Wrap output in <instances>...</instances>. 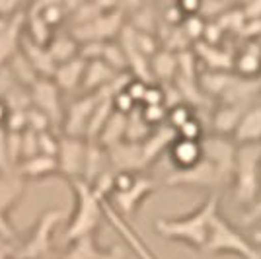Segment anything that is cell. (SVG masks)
<instances>
[{
  "mask_svg": "<svg viewBox=\"0 0 261 259\" xmlns=\"http://www.w3.org/2000/svg\"><path fill=\"white\" fill-rule=\"evenodd\" d=\"M117 72L113 68H109L103 61H88L84 66V76H82V84H80V96L84 94H98L103 88H108L115 78Z\"/></svg>",
  "mask_w": 261,
  "mask_h": 259,
  "instance_id": "cell-17",
  "label": "cell"
},
{
  "mask_svg": "<svg viewBox=\"0 0 261 259\" xmlns=\"http://www.w3.org/2000/svg\"><path fill=\"white\" fill-rule=\"evenodd\" d=\"M78 47L76 39L70 35V33H55L51 37V41L47 43V51L51 55L53 63L57 66L63 65V63H68L72 59L78 57Z\"/></svg>",
  "mask_w": 261,
  "mask_h": 259,
  "instance_id": "cell-29",
  "label": "cell"
},
{
  "mask_svg": "<svg viewBox=\"0 0 261 259\" xmlns=\"http://www.w3.org/2000/svg\"><path fill=\"white\" fill-rule=\"evenodd\" d=\"M177 139H184V141H195L201 142L205 139V125L201 123V119L193 115L187 123H184L179 129L175 131Z\"/></svg>",
  "mask_w": 261,
  "mask_h": 259,
  "instance_id": "cell-35",
  "label": "cell"
},
{
  "mask_svg": "<svg viewBox=\"0 0 261 259\" xmlns=\"http://www.w3.org/2000/svg\"><path fill=\"white\" fill-rule=\"evenodd\" d=\"M203 158L213 164V168L217 170L218 179L222 187L232 184V175H234V162H236V144L232 139L226 137H218L211 135L203 139Z\"/></svg>",
  "mask_w": 261,
  "mask_h": 259,
  "instance_id": "cell-9",
  "label": "cell"
},
{
  "mask_svg": "<svg viewBox=\"0 0 261 259\" xmlns=\"http://www.w3.org/2000/svg\"><path fill=\"white\" fill-rule=\"evenodd\" d=\"M68 184L74 193V211L68 216L65 240L72 244L82 238L96 236V230L103 220V199L94 191L92 185L82 179H74Z\"/></svg>",
  "mask_w": 261,
  "mask_h": 259,
  "instance_id": "cell-2",
  "label": "cell"
},
{
  "mask_svg": "<svg viewBox=\"0 0 261 259\" xmlns=\"http://www.w3.org/2000/svg\"><path fill=\"white\" fill-rule=\"evenodd\" d=\"M86 139L76 137H65L59 139V150H57V164H59V175H63L66 182L82 179L84 160H86Z\"/></svg>",
  "mask_w": 261,
  "mask_h": 259,
  "instance_id": "cell-11",
  "label": "cell"
},
{
  "mask_svg": "<svg viewBox=\"0 0 261 259\" xmlns=\"http://www.w3.org/2000/svg\"><path fill=\"white\" fill-rule=\"evenodd\" d=\"M218 211H220V193H208L203 205L197 206L189 215L177 216V218H160L156 220L154 228L166 240L184 242L189 248L203 251L211 222Z\"/></svg>",
  "mask_w": 261,
  "mask_h": 259,
  "instance_id": "cell-1",
  "label": "cell"
},
{
  "mask_svg": "<svg viewBox=\"0 0 261 259\" xmlns=\"http://www.w3.org/2000/svg\"><path fill=\"white\" fill-rule=\"evenodd\" d=\"M25 193V182L14 172L0 173V215L10 216Z\"/></svg>",
  "mask_w": 261,
  "mask_h": 259,
  "instance_id": "cell-21",
  "label": "cell"
},
{
  "mask_svg": "<svg viewBox=\"0 0 261 259\" xmlns=\"http://www.w3.org/2000/svg\"><path fill=\"white\" fill-rule=\"evenodd\" d=\"M160 187H162V182L154 179V177L146 175V173H137V177H135V182L130 184V187H127L125 191H119V193H111L106 201H108L109 205L113 206L123 218L129 220L130 216H135L141 211V206L144 205V201L152 193H156Z\"/></svg>",
  "mask_w": 261,
  "mask_h": 259,
  "instance_id": "cell-7",
  "label": "cell"
},
{
  "mask_svg": "<svg viewBox=\"0 0 261 259\" xmlns=\"http://www.w3.org/2000/svg\"><path fill=\"white\" fill-rule=\"evenodd\" d=\"M148 68H150V76H152L154 84H172L175 74H177V55L172 51L160 49L148 61Z\"/></svg>",
  "mask_w": 261,
  "mask_h": 259,
  "instance_id": "cell-25",
  "label": "cell"
},
{
  "mask_svg": "<svg viewBox=\"0 0 261 259\" xmlns=\"http://www.w3.org/2000/svg\"><path fill=\"white\" fill-rule=\"evenodd\" d=\"M125 131H127V115L113 111L111 117L108 119V123L103 125L101 133L98 135V139L94 142H98L99 146H103L106 150L119 144L125 141Z\"/></svg>",
  "mask_w": 261,
  "mask_h": 259,
  "instance_id": "cell-30",
  "label": "cell"
},
{
  "mask_svg": "<svg viewBox=\"0 0 261 259\" xmlns=\"http://www.w3.org/2000/svg\"><path fill=\"white\" fill-rule=\"evenodd\" d=\"M32 10L55 32L61 23H65V20H68L70 4H66V2H41V4H32Z\"/></svg>",
  "mask_w": 261,
  "mask_h": 259,
  "instance_id": "cell-33",
  "label": "cell"
},
{
  "mask_svg": "<svg viewBox=\"0 0 261 259\" xmlns=\"http://www.w3.org/2000/svg\"><path fill=\"white\" fill-rule=\"evenodd\" d=\"M240 14L244 18V22H255L261 20V2H250V4H242L238 6Z\"/></svg>",
  "mask_w": 261,
  "mask_h": 259,
  "instance_id": "cell-41",
  "label": "cell"
},
{
  "mask_svg": "<svg viewBox=\"0 0 261 259\" xmlns=\"http://www.w3.org/2000/svg\"><path fill=\"white\" fill-rule=\"evenodd\" d=\"M108 172H113L109 168L108 150L103 146H99L98 142L88 141L86 160H84V170H82V182H86L88 185H94L101 175H106Z\"/></svg>",
  "mask_w": 261,
  "mask_h": 259,
  "instance_id": "cell-22",
  "label": "cell"
},
{
  "mask_svg": "<svg viewBox=\"0 0 261 259\" xmlns=\"http://www.w3.org/2000/svg\"><path fill=\"white\" fill-rule=\"evenodd\" d=\"M84 66H86V61L76 57V59L63 63V65H59L55 68V74L51 80L55 82V86L63 92V96L80 90L82 76H84Z\"/></svg>",
  "mask_w": 261,
  "mask_h": 259,
  "instance_id": "cell-23",
  "label": "cell"
},
{
  "mask_svg": "<svg viewBox=\"0 0 261 259\" xmlns=\"http://www.w3.org/2000/svg\"><path fill=\"white\" fill-rule=\"evenodd\" d=\"M236 68V76L240 78H259L261 74V47L257 41H251L242 53L232 61Z\"/></svg>",
  "mask_w": 261,
  "mask_h": 259,
  "instance_id": "cell-26",
  "label": "cell"
},
{
  "mask_svg": "<svg viewBox=\"0 0 261 259\" xmlns=\"http://www.w3.org/2000/svg\"><path fill=\"white\" fill-rule=\"evenodd\" d=\"M193 55H195V59H201L203 63H207L208 70H224V72H228L232 68V61H234V57L226 53V51H222L220 47L207 45L203 41H197V45L193 47Z\"/></svg>",
  "mask_w": 261,
  "mask_h": 259,
  "instance_id": "cell-28",
  "label": "cell"
},
{
  "mask_svg": "<svg viewBox=\"0 0 261 259\" xmlns=\"http://www.w3.org/2000/svg\"><path fill=\"white\" fill-rule=\"evenodd\" d=\"M201 142L184 141V139L175 137V141L168 148V156H170L174 170H189V168H195L197 164L203 160V144Z\"/></svg>",
  "mask_w": 261,
  "mask_h": 259,
  "instance_id": "cell-18",
  "label": "cell"
},
{
  "mask_svg": "<svg viewBox=\"0 0 261 259\" xmlns=\"http://www.w3.org/2000/svg\"><path fill=\"white\" fill-rule=\"evenodd\" d=\"M123 249L121 248H109L103 249L98 246L96 236L82 238L78 242L70 244V249L66 251L61 259H123Z\"/></svg>",
  "mask_w": 261,
  "mask_h": 259,
  "instance_id": "cell-20",
  "label": "cell"
},
{
  "mask_svg": "<svg viewBox=\"0 0 261 259\" xmlns=\"http://www.w3.org/2000/svg\"><path fill=\"white\" fill-rule=\"evenodd\" d=\"M98 94H84L78 96L74 101H70L65 108L61 131L65 137H76V139H86L88 125L92 113L98 106Z\"/></svg>",
  "mask_w": 261,
  "mask_h": 259,
  "instance_id": "cell-12",
  "label": "cell"
},
{
  "mask_svg": "<svg viewBox=\"0 0 261 259\" xmlns=\"http://www.w3.org/2000/svg\"><path fill=\"white\" fill-rule=\"evenodd\" d=\"M8 115H10V108L4 101V97H0V129H4V125L8 121Z\"/></svg>",
  "mask_w": 261,
  "mask_h": 259,
  "instance_id": "cell-42",
  "label": "cell"
},
{
  "mask_svg": "<svg viewBox=\"0 0 261 259\" xmlns=\"http://www.w3.org/2000/svg\"><path fill=\"white\" fill-rule=\"evenodd\" d=\"M248 108H240V106H220L218 109H215L213 117H211V123H213V131L218 137H226L230 139L232 133L238 125L242 113Z\"/></svg>",
  "mask_w": 261,
  "mask_h": 259,
  "instance_id": "cell-27",
  "label": "cell"
},
{
  "mask_svg": "<svg viewBox=\"0 0 261 259\" xmlns=\"http://www.w3.org/2000/svg\"><path fill=\"white\" fill-rule=\"evenodd\" d=\"M195 115V109L191 108V106H187V103H179V106H175V108L168 109V117H166V125L170 127V129L177 131L184 123H187L189 119Z\"/></svg>",
  "mask_w": 261,
  "mask_h": 259,
  "instance_id": "cell-36",
  "label": "cell"
},
{
  "mask_svg": "<svg viewBox=\"0 0 261 259\" xmlns=\"http://www.w3.org/2000/svg\"><path fill=\"white\" fill-rule=\"evenodd\" d=\"M164 187L172 189H208L211 193H220L222 184L218 179L217 170L208 160H201L195 168L189 170H174L166 179L162 182Z\"/></svg>",
  "mask_w": 261,
  "mask_h": 259,
  "instance_id": "cell-8",
  "label": "cell"
},
{
  "mask_svg": "<svg viewBox=\"0 0 261 259\" xmlns=\"http://www.w3.org/2000/svg\"><path fill=\"white\" fill-rule=\"evenodd\" d=\"M103 218L117 230V234L125 240V244H127L130 248V251L137 255V259H158L154 255L152 249L146 246V242L141 238V234L133 228V224H130L127 218H123L113 206L109 205L106 199H103Z\"/></svg>",
  "mask_w": 261,
  "mask_h": 259,
  "instance_id": "cell-13",
  "label": "cell"
},
{
  "mask_svg": "<svg viewBox=\"0 0 261 259\" xmlns=\"http://www.w3.org/2000/svg\"><path fill=\"white\" fill-rule=\"evenodd\" d=\"M6 68H8V72H10L12 78H14V82H16L18 86L25 88V90H30V88L39 80L37 72L33 70V66L30 65V61L23 57V53L20 49H18V53L14 55L10 61L6 63Z\"/></svg>",
  "mask_w": 261,
  "mask_h": 259,
  "instance_id": "cell-32",
  "label": "cell"
},
{
  "mask_svg": "<svg viewBox=\"0 0 261 259\" xmlns=\"http://www.w3.org/2000/svg\"><path fill=\"white\" fill-rule=\"evenodd\" d=\"M251 244H253L255 248L261 249V230H255V232H253V236H251Z\"/></svg>",
  "mask_w": 261,
  "mask_h": 259,
  "instance_id": "cell-43",
  "label": "cell"
},
{
  "mask_svg": "<svg viewBox=\"0 0 261 259\" xmlns=\"http://www.w3.org/2000/svg\"><path fill=\"white\" fill-rule=\"evenodd\" d=\"M30 103L33 109L41 111L45 117L51 121L53 129H61L63 115H65V103H63V92L55 86L51 78H39L30 90Z\"/></svg>",
  "mask_w": 261,
  "mask_h": 259,
  "instance_id": "cell-10",
  "label": "cell"
},
{
  "mask_svg": "<svg viewBox=\"0 0 261 259\" xmlns=\"http://www.w3.org/2000/svg\"><path fill=\"white\" fill-rule=\"evenodd\" d=\"M99 61H103V63H106L109 68H113L117 74H127V70H129L125 51L121 49V45L117 43V39H115V41H106V43H103Z\"/></svg>",
  "mask_w": 261,
  "mask_h": 259,
  "instance_id": "cell-34",
  "label": "cell"
},
{
  "mask_svg": "<svg viewBox=\"0 0 261 259\" xmlns=\"http://www.w3.org/2000/svg\"><path fill=\"white\" fill-rule=\"evenodd\" d=\"M63 209H49L39 215L35 224L30 228V234L18 248L12 251L14 259H55L53 234L63 222Z\"/></svg>",
  "mask_w": 261,
  "mask_h": 259,
  "instance_id": "cell-5",
  "label": "cell"
},
{
  "mask_svg": "<svg viewBox=\"0 0 261 259\" xmlns=\"http://www.w3.org/2000/svg\"><path fill=\"white\" fill-rule=\"evenodd\" d=\"M203 253L208 255H238L242 259H261V249L251 244L226 216L218 211L205 242Z\"/></svg>",
  "mask_w": 261,
  "mask_h": 259,
  "instance_id": "cell-4",
  "label": "cell"
},
{
  "mask_svg": "<svg viewBox=\"0 0 261 259\" xmlns=\"http://www.w3.org/2000/svg\"><path fill=\"white\" fill-rule=\"evenodd\" d=\"M205 20L203 18H199V16H187L184 18V22H181V32L184 35L189 39V43L191 41H199L201 37H203V32H205Z\"/></svg>",
  "mask_w": 261,
  "mask_h": 259,
  "instance_id": "cell-37",
  "label": "cell"
},
{
  "mask_svg": "<svg viewBox=\"0 0 261 259\" xmlns=\"http://www.w3.org/2000/svg\"><path fill=\"white\" fill-rule=\"evenodd\" d=\"M234 78H236V74H230L224 70H207V72L201 74V78H197V84H199L205 97H220L230 88V84L234 82Z\"/></svg>",
  "mask_w": 261,
  "mask_h": 259,
  "instance_id": "cell-31",
  "label": "cell"
},
{
  "mask_svg": "<svg viewBox=\"0 0 261 259\" xmlns=\"http://www.w3.org/2000/svg\"><path fill=\"white\" fill-rule=\"evenodd\" d=\"M234 201L250 209L261 191V142L242 144L236 148V162L232 175Z\"/></svg>",
  "mask_w": 261,
  "mask_h": 259,
  "instance_id": "cell-3",
  "label": "cell"
},
{
  "mask_svg": "<svg viewBox=\"0 0 261 259\" xmlns=\"http://www.w3.org/2000/svg\"><path fill=\"white\" fill-rule=\"evenodd\" d=\"M146 82H142V80H137V78H129V82H127V86H125V92L129 94V97L137 103V106H141L142 97H144V92H146Z\"/></svg>",
  "mask_w": 261,
  "mask_h": 259,
  "instance_id": "cell-40",
  "label": "cell"
},
{
  "mask_svg": "<svg viewBox=\"0 0 261 259\" xmlns=\"http://www.w3.org/2000/svg\"><path fill=\"white\" fill-rule=\"evenodd\" d=\"M141 106H164V90L160 84H148Z\"/></svg>",
  "mask_w": 261,
  "mask_h": 259,
  "instance_id": "cell-39",
  "label": "cell"
},
{
  "mask_svg": "<svg viewBox=\"0 0 261 259\" xmlns=\"http://www.w3.org/2000/svg\"><path fill=\"white\" fill-rule=\"evenodd\" d=\"M59 139L55 131H45L37 135V146H39V154L45 156H53L57 158V150H59Z\"/></svg>",
  "mask_w": 261,
  "mask_h": 259,
  "instance_id": "cell-38",
  "label": "cell"
},
{
  "mask_svg": "<svg viewBox=\"0 0 261 259\" xmlns=\"http://www.w3.org/2000/svg\"><path fill=\"white\" fill-rule=\"evenodd\" d=\"M12 172L16 173L20 179H23L25 184L28 182H43V179L59 175V164H57V158H53V156L37 154L33 158L22 160Z\"/></svg>",
  "mask_w": 261,
  "mask_h": 259,
  "instance_id": "cell-15",
  "label": "cell"
},
{
  "mask_svg": "<svg viewBox=\"0 0 261 259\" xmlns=\"http://www.w3.org/2000/svg\"><path fill=\"white\" fill-rule=\"evenodd\" d=\"M125 10L121 4H113L109 10H106L96 20L76 28H70V35L76 39V43H90V41H115L119 32L125 25Z\"/></svg>",
  "mask_w": 261,
  "mask_h": 259,
  "instance_id": "cell-6",
  "label": "cell"
},
{
  "mask_svg": "<svg viewBox=\"0 0 261 259\" xmlns=\"http://www.w3.org/2000/svg\"><path fill=\"white\" fill-rule=\"evenodd\" d=\"M175 137H177V135H175L174 129H170L168 125H162V127L154 129L146 141L141 142L142 162H144V168H146V170L162 156V152H168L170 144L175 141Z\"/></svg>",
  "mask_w": 261,
  "mask_h": 259,
  "instance_id": "cell-19",
  "label": "cell"
},
{
  "mask_svg": "<svg viewBox=\"0 0 261 259\" xmlns=\"http://www.w3.org/2000/svg\"><path fill=\"white\" fill-rule=\"evenodd\" d=\"M236 146L261 142V99L246 109L230 137Z\"/></svg>",
  "mask_w": 261,
  "mask_h": 259,
  "instance_id": "cell-16",
  "label": "cell"
},
{
  "mask_svg": "<svg viewBox=\"0 0 261 259\" xmlns=\"http://www.w3.org/2000/svg\"><path fill=\"white\" fill-rule=\"evenodd\" d=\"M108 160L109 168L113 172H135L144 173V162H142V150L141 142H129L123 141L115 146L108 148Z\"/></svg>",
  "mask_w": 261,
  "mask_h": 259,
  "instance_id": "cell-14",
  "label": "cell"
},
{
  "mask_svg": "<svg viewBox=\"0 0 261 259\" xmlns=\"http://www.w3.org/2000/svg\"><path fill=\"white\" fill-rule=\"evenodd\" d=\"M20 51H22L23 57L30 61V65L33 66V70L37 72L39 78H53L57 65L53 63V59H51V55H49L45 45L33 43L32 39H28L25 35H22Z\"/></svg>",
  "mask_w": 261,
  "mask_h": 259,
  "instance_id": "cell-24",
  "label": "cell"
}]
</instances>
